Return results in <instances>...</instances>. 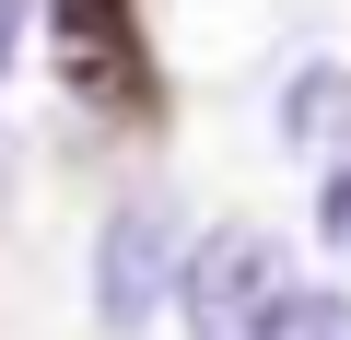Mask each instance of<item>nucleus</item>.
Instances as JSON below:
<instances>
[{"label": "nucleus", "mask_w": 351, "mask_h": 340, "mask_svg": "<svg viewBox=\"0 0 351 340\" xmlns=\"http://www.w3.org/2000/svg\"><path fill=\"white\" fill-rule=\"evenodd\" d=\"M47 71L82 106H152V47L129 0H47Z\"/></svg>", "instance_id": "obj_2"}, {"label": "nucleus", "mask_w": 351, "mask_h": 340, "mask_svg": "<svg viewBox=\"0 0 351 340\" xmlns=\"http://www.w3.org/2000/svg\"><path fill=\"white\" fill-rule=\"evenodd\" d=\"M12 24H24V0H0V71H12Z\"/></svg>", "instance_id": "obj_6"}, {"label": "nucleus", "mask_w": 351, "mask_h": 340, "mask_svg": "<svg viewBox=\"0 0 351 340\" xmlns=\"http://www.w3.org/2000/svg\"><path fill=\"white\" fill-rule=\"evenodd\" d=\"M269 340H351V293L339 282H293V305L269 317Z\"/></svg>", "instance_id": "obj_5"}, {"label": "nucleus", "mask_w": 351, "mask_h": 340, "mask_svg": "<svg viewBox=\"0 0 351 340\" xmlns=\"http://www.w3.org/2000/svg\"><path fill=\"white\" fill-rule=\"evenodd\" d=\"M281 141H293L304 164H339V152H351V71H339V59H304V71L281 82Z\"/></svg>", "instance_id": "obj_4"}, {"label": "nucleus", "mask_w": 351, "mask_h": 340, "mask_svg": "<svg viewBox=\"0 0 351 340\" xmlns=\"http://www.w3.org/2000/svg\"><path fill=\"white\" fill-rule=\"evenodd\" d=\"M176 305H188V340H269V317L293 305L281 235H269V223H211V235L188 247Z\"/></svg>", "instance_id": "obj_1"}, {"label": "nucleus", "mask_w": 351, "mask_h": 340, "mask_svg": "<svg viewBox=\"0 0 351 340\" xmlns=\"http://www.w3.org/2000/svg\"><path fill=\"white\" fill-rule=\"evenodd\" d=\"M176 282H188V247H176V223H164V200H129V212H106V235H94V328H141Z\"/></svg>", "instance_id": "obj_3"}]
</instances>
